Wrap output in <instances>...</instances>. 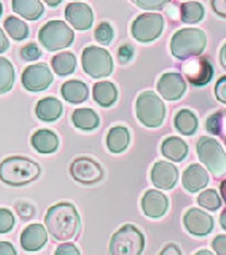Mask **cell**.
I'll return each mask as SVG.
<instances>
[{"instance_id":"45","label":"cell","mask_w":226,"mask_h":255,"mask_svg":"<svg viewBox=\"0 0 226 255\" xmlns=\"http://www.w3.org/2000/svg\"><path fill=\"white\" fill-rule=\"evenodd\" d=\"M0 255H18L10 242H0Z\"/></svg>"},{"instance_id":"44","label":"cell","mask_w":226,"mask_h":255,"mask_svg":"<svg viewBox=\"0 0 226 255\" xmlns=\"http://www.w3.org/2000/svg\"><path fill=\"white\" fill-rule=\"evenodd\" d=\"M158 255H183L182 250L179 249V246L175 243H168L167 246L162 247V250L160 251Z\"/></svg>"},{"instance_id":"47","label":"cell","mask_w":226,"mask_h":255,"mask_svg":"<svg viewBox=\"0 0 226 255\" xmlns=\"http://www.w3.org/2000/svg\"><path fill=\"white\" fill-rule=\"evenodd\" d=\"M220 61H221V65L226 69V42L222 46L221 52H220Z\"/></svg>"},{"instance_id":"39","label":"cell","mask_w":226,"mask_h":255,"mask_svg":"<svg viewBox=\"0 0 226 255\" xmlns=\"http://www.w3.org/2000/svg\"><path fill=\"white\" fill-rule=\"evenodd\" d=\"M214 94H216V98L220 102L226 105V76H222V78L218 79L216 87H214Z\"/></svg>"},{"instance_id":"22","label":"cell","mask_w":226,"mask_h":255,"mask_svg":"<svg viewBox=\"0 0 226 255\" xmlns=\"http://www.w3.org/2000/svg\"><path fill=\"white\" fill-rule=\"evenodd\" d=\"M106 144L111 153H122L123 151H126L130 144V133L128 128L122 125L111 128L107 133Z\"/></svg>"},{"instance_id":"21","label":"cell","mask_w":226,"mask_h":255,"mask_svg":"<svg viewBox=\"0 0 226 255\" xmlns=\"http://www.w3.org/2000/svg\"><path fill=\"white\" fill-rule=\"evenodd\" d=\"M63 114V103L57 98L46 97L38 101L35 106V116L45 123H53Z\"/></svg>"},{"instance_id":"28","label":"cell","mask_w":226,"mask_h":255,"mask_svg":"<svg viewBox=\"0 0 226 255\" xmlns=\"http://www.w3.org/2000/svg\"><path fill=\"white\" fill-rule=\"evenodd\" d=\"M72 123L75 124V127L84 130V132H89L99 127L100 124V118L96 114V112H93L92 109H76L72 113Z\"/></svg>"},{"instance_id":"10","label":"cell","mask_w":226,"mask_h":255,"mask_svg":"<svg viewBox=\"0 0 226 255\" xmlns=\"http://www.w3.org/2000/svg\"><path fill=\"white\" fill-rule=\"evenodd\" d=\"M69 174L81 185H95L104 178L102 166L91 157H76L69 166Z\"/></svg>"},{"instance_id":"46","label":"cell","mask_w":226,"mask_h":255,"mask_svg":"<svg viewBox=\"0 0 226 255\" xmlns=\"http://www.w3.org/2000/svg\"><path fill=\"white\" fill-rule=\"evenodd\" d=\"M8 46H10V42H8L7 37H5L4 31L0 29V54L4 53L5 50L8 49Z\"/></svg>"},{"instance_id":"49","label":"cell","mask_w":226,"mask_h":255,"mask_svg":"<svg viewBox=\"0 0 226 255\" xmlns=\"http://www.w3.org/2000/svg\"><path fill=\"white\" fill-rule=\"evenodd\" d=\"M221 196H222V200L226 202V178L224 181L221 182Z\"/></svg>"},{"instance_id":"48","label":"cell","mask_w":226,"mask_h":255,"mask_svg":"<svg viewBox=\"0 0 226 255\" xmlns=\"http://www.w3.org/2000/svg\"><path fill=\"white\" fill-rule=\"evenodd\" d=\"M220 224H221L222 230L226 231V208L222 211L221 216H220Z\"/></svg>"},{"instance_id":"54","label":"cell","mask_w":226,"mask_h":255,"mask_svg":"<svg viewBox=\"0 0 226 255\" xmlns=\"http://www.w3.org/2000/svg\"><path fill=\"white\" fill-rule=\"evenodd\" d=\"M225 114H226V110H225Z\"/></svg>"},{"instance_id":"12","label":"cell","mask_w":226,"mask_h":255,"mask_svg":"<svg viewBox=\"0 0 226 255\" xmlns=\"http://www.w3.org/2000/svg\"><path fill=\"white\" fill-rule=\"evenodd\" d=\"M183 72L192 86L202 87L210 83L214 75V67L207 57H199V59L187 61L183 65Z\"/></svg>"},{"instance_id":"24","label":"cell","mask_w":226,"mask_h":255,"mask_svg":"<svg viewBox=\"0 0 226 255\" xmlns=\"http://www.w3.org/2000/svg\"><path fill=\"white\" fill-rule=\"evenodd\" d=\"M93 101L102 108H110L118 99V89L111 82H99L92 87Z\"/></svg>"},{"instance_id":"38","label":"cell","mask_w":226,"mask_h":255,"mask_svg":"<svg viewBox=\"0 0 226 255\" xmlns=\"http://www.w3.org/2000/svg\"><path fill=\"white\" fill-rule=\"evenodd\" d=\"M117 56H118L119 63H121V64H128L130 60L133 59V56H134L133 45L122 44L118 48Z\"/></svg>"},{"instance_id":"11","label":"cell","mask_w":226,"mask_h":255,"mask_svg":"<svg viewBox=\"0 0 226 255\" xmlns=\"http://www.w3.org/2000/svg\"><path fill=\"white\" fill-rule=\"evenodd\" d=\"M53 83V74L44 63L31 64L22 74V84L30 93H41Z\"/></svg>"},{"instance_id":"35","label":"cell","mask_w":226,"mask_h":255,"mask_svg":"<svg viewBox=\"0 0 226 255\" xmlns=\"http://www.w3.org/2000/svg\"><path fill=\"white\" fill-rule=\"evenodd\" d=\"M15 226V217L7 208H0V235L8 234Z\"/></svg>"},{"instance_id":"19","label":"cell","mask_w":226,"mask_h":255,"mask_svg":"<svg viewBox=\"0 0 226 255\" xmlns=\"http://www.w3.org/2000/svg\"><path fill=\"white\" fill-rule=\"evenodd\" d=\"M182 183L183 187L188 193H198V191L203 190L207 186L209 174L201 164L192 163L183 172Z\"/></svg>"},{"instance_id":"13","label":"cell","mask_w":226,"mask_h":255,"mask_svg":"<svg viewBox=\"0 0 226 255\" xmlns=\"http://www.w3.org/2000/svg\"><path fill=\"white\" fill-rule=\"evenodd\" d=\"M183 224H184V228L188 231V234L198 236V238L207 236L214 230L213 216L198 208H191L186 212V215L183 217Z\"/></svg>"},{"instance_id":"52","label":"cell","mask_w":226,"mask_h":255,"mask_svg":"<svg viewBox=\"0 0 226 255\" xmlns=\"http://www.w3.org/2000/svg\"><path fill=\"white\" fill-rule=\"evenodd\" d=\"M1 14H3V5L0 3V16H1Z\"/></svg>"},{"instance_id":"17","label":"cell","mask_w":226,"mask_h":255,"mask_svg":"<svg viewBox=\"0 0 226 255\" xmlns=\"http://www.w3.org/2000/svg\"><path fill=\"white\" fill-rule=\"evenodd\" d=\"M141 208L144 215L151 219H160L167 213L169 208L167 196L160 190H147L141 198Z\"/></svg>"},{"instance_id":"34","label":"cell","mask_w":226,"mask_h":255,"mask_svg":"<svg viewBox=\"0 0 226 255\" xmlns=\"http://www.w3.org/2000/svg\"><path fill=\"white\" fill-rule=\"evenodd\" d=\"M95 38L99 44L102 45H110L114 38V30L113 26L108 22H100L96 29H95Z\"/></svg>"},{"instance_id":"25","label":"cell","mask_w":226,"mask_h":255,"mask_svg":"<svg viewBox=\"0 0 226 255\" xmlns=\"http://www.w3.org/2000/svg\"><path fill=\"white\" fill-rule=\"evenodd\" d=\"M61 95L67 102L79 105L88 99V87L81 80H68L61 86Z\"/></svg>"},{"instance_id":"30","label":"cell","mask_w":226,"mask_h":255,"mask_svg":"<svg viewBox=\"0 0 226 255\" xmlns=\"http://www.w3.org/2000/svg\"><path fill=\"white\" fill-rule=\"evenodd\" d=\"M180 20L187 25H195L205 18V7L199 1H186L179 8Z\"/></svg>"},{"instance_id":"40","label":"cell","mask_w":226,"mask_h":255,"mask_svg":"<svg viewBox=\"0 0 226 255\" xmlns=\"http://www.w3.org/2000/svg\"><path fill=\"white\" fill-rule=\"evenodd\" d=\"M16 212H18V215H19L22 219H31V217H34V208L27 204V202H19V204H16Z\"/></svg>"},{"instance_id":"6","label":"cell","mask_w":226,"mask_h":255,"mask_svg":"<svg viewBox=\"0 0 226 255\" xmlns=\"http://www.w3.org/2000/svg\"><path fill=\"white\" fill-rule=\"evenodd\" d=\"M197 153L214 178H221L226 174V152L216 138L202 136L197 142Z\"/></svg>"},{"instance_id":"32","label":"cell","mask_w":226,"mask_h":255,"mask_svg":"<svg viewBox=\"0 0 226 255\" xmlns=\"http://www.w3.org/2000/svg\"><path fill=\"white\" fill-rule=\"evenodd\" d=\"M14 82L15 72L12 64L5 57H0V94L11 91Z\"/></svg>"},{"instance_id":"4","label":"cell","mask_w":226,"mask_h":255,"mask_svg":"<svg viewBox=\"0 0 226 255\" xmlns=\"http://www.w3.org/2000/svg\"><path fill=\"white\" fill-rule=\"evenodd\" d=\"M145 249V236L134 224H125L110 239V255H141Z\"/></svg>"},{"instance_id":"27","label":"cell","mask_w":226,"mask_h":255,"mask_svg":"<svg viewBox=\"0 0 226 255\" xmlns=\"http://www.w3.org/2000/svg\"><path fill=\"white\" fill-rule=\"evenodd\" d=\"M173 125L177 132L183 134V136H192L197 132L198 125V117L192 113L188 109H182L180 112H177L175 118H173Z\"/></svg>"},{"instance_id":"3","label":"cell","mask_w":226,"mask_h":255,"mask_svg":"<svg viewBox=\"0 0 226 255\" xmlns=\"http://www.w3.org/2000/svg\"><path fill=\"white\" fill-rule=\"evenodd\" d=\"M207 46V35L198 27H184L177 30L171 38V53L177 60L199 57Z\"/></svg>"},{"instance_id":"2","label":"cell","mask_w":226,"mask_h":255,"mask_svg":"<svg viewBox=\"0 0 226 255\" xmlns=\"http://www.w3.org/2000/svg\"><path fill=\"white\" fill-rule=\"evenodd\" d=\"M41 166L29 157L10 156L0 163V181L8 186H26L40 178Z\"/></svg>"},{"instance_id":"18","label":"cell","mask_w":226,"mask_h":255,"mask_svg":"<svg viewBox=\"0 0 226 255\" xmlns=\"http://www.w3.org/2000/svg\"><path fill=\"white\" fill-rule=\"evenodd\" d=\"M48 242V232L42 224L27 226L20 234V247L25 251H40Z\"/></svg>"},{"instance_id":"7","label":"cell","mask_w":226,"mask_h":255,"mask_svg":"<svg viewBox=\"0 0 226 255\" xmlns=\"http://www.w3.org/2000/svg\"><path fill=\"white\" fill-rule=\"evenodd\" d=\"M38 41L46 50L56 52L74 44L75 33L64 20H49L38 31Z\"/></svg>"},{"instance_id":"29","label":"cell","mask_w":226,"mask_h":255,"mask_svg":"<svg viewBox=\"0 0 226 255\" xmlns=\"http://www.w3.org/2000/svg\"><path fill=\"white\" fill-rule=\"evenodd\" d=\"M50 64L53 67L54 74L59 76H68L74 74L76 69V56L72 52H61L53 56Z\"/></svg>"},{"instance_id":"9","label":"cell","mask_w":226,"mask_h":255,"mask_svg":"<svg viewBox=\"0 0 226 255\" xmlns=\"http://www.w3.org/2000/svg\"><path fill=\"white\" fill-rule=\"evenodd\" d=\"M164 18L157 12H145L138 15L132 23V35L143 44L152 42L161 35Z\"/></svg>"},{"instance_id":"37","label":"cell","mask_w":226,"mask_h":255,"mask_svg":"<svg viewBox=\"0 0 226 255\" xmlns=\"http://www.w3.org/2000/svg\"><path fill=\"white\" fill-rule=\"evenodd\" d=\"M134 4L147 11H157L165 7L171 0H132Z\"/></svg>"},{"instance_id":"14","label":"cell","mask_w":226,"mask_h":255,"mask_svg":"<svg viewBox=\"0 0 226 255\" xmlns=\"http://www.w3.org/2000/svg\"><path fill=\"white\" fill-rule=\"evenodd\" d=\"M187 90L186 80L177 72H165L158 79L157 91L162 99L173 102L182 98Z\"/></svg>"},{"instance_id":"26","label":"cell","mask_w":226,"mask_h":255,"mask_svg":"<svg viewBox=\"0 0 226 255\" xmlns=\"http://www.w3.org/2000/svg\"><path fill=\"white\" fill-rule=\"evenodd\" d=\"M12 11L23 19L37 20L44 14V5L41 0H11Z\"/></svg>"},{"instance_id":"8","label":"cell","mask_w":226,"mask_h":255,"mask_svg":"<svg viewBox=\"0 0 226 255\" xmlns=\"http://www.w3.org/2000/svg\"><path fill=\"white\" fill-rule=\"evenodd\" d=\"M81 65L85 74L93 79L107 78L114 69L113 57L107 50L99 46H87L81 53Z\"/></svg>"},{"instance_id":"43","label":"cell","mask_w":226,"mask_h":255,"mask_svg":"<svg viewBox=\"0 0 226 255\" xmlns=\"http://www.w3.org/2000/svg\"><path fill=\"white\" fill-rule=\"evenodd\" d=\"M212 8L214 14L226 19V0H212Z\"/></svg>"},{"instance_id":"1","label":"cell","mask_w":226,"mask_h":255,"mask_svg":"<svg viewBox=\"0 0 226 255\" xmlns=\"http://www.w3.org/2000/svg\"><path fill=\"white\" fill-rule=\"evenodd\" d=\"M45 227L56 242L75 241L81 232V219L74 204L59 202L46 212Z\"/></svg>"},{"instance_id":"41","label":"cell","mask_w":226,"mask_h":255,"mask_svg":"<svg viewBox=\"0 0 226 255\" xmlns=\"http://www.w3.org/2000/svg\"><path fill=\"white\" fill-rule=\"evenodd\" d=\"M54 255H80V250L72 243H63L56 249Z\"/></svg>"},{"instance_id":"23","label":"cell","mask_w":226,"mask_h":255,"mask_svg":"<svg viewBox=\"0 0 226 255\" xmlns=\"http://www.w3.org/2000/svg\"><path fill=\"white\" fill-rule=\"evenodd\" d=\"M31 145L37 152L54 153L59 148V137L49 129H40L31 136Z\"/></svg>"},{"instance_id":"51","label":"cell","mask_w":226,"mask_h":255,"mask_svg":"<svg viewBox=\"0 0 226 255\" xmlns=\"http://www.w3.org/2000/svg\"><path fill=\"white\" fill-rule=\"evenodd\" d=\"M195 255H214L212 253V251H209V250H199Z\"/></svg>"},{"instance_id":"5","label":"cell","mask_w":226,"mask_h":255,"mask_svg":"<svg viewBox=\"0 0 226 255\" xmlns=\"http://www.w3.org/2000/svg\"><path fill=\"white\" fill-rule=\"evenodd\" d=\"M165 105L161 98L153 91H144L137 97L136 101V114L137 120L145 128L156 129L161 127L165 118Z\"/></svg>"},{"instance_id":"33","label":"cell","mask_w":226,"mask_h":255,"mask_svg":"<svg viewBox=\"0 0 226 255\" xmlns=\"http://www.w3.org/2000/svg\"><path fill=\"white\" fill-rule=\"evenodd\" d=\"M198 204L205 208L207 211L216 212L218 211L222 205L221 197L218 196V193L216 191V189H206L202 193H199L198 196Z\"/></svg>"},{"instance_id":"20","label":"cell","mask_w":226,"mask_h":255,"mask_svg":"<svg viewBox=\"0 0 226 255\" xmlns=\"http://www.w3.org/2000/svg\"><path fill=\"white\" fill-rule=\"evenodd\" d=\"M161 153L168 160L176 163L183 162L188 155V145L183 138L177 136H169L164 138V141L161 142Z\"/></svg>"},{"instance_id":"31","label":"cell","mask_w":226,"mask_h":255,"mask_svg":"<svg viewBox=\"0 0 226 255\" xmlns=\"http://www.w3.org/2000/svg\"><path fill=\"white\" fill-rule=\"evenodd\" d=\"M4 29L14 41H23L30 34L29 26L16 16H8L4 20Z\"/></svg>"},{"instance_id":"53","label":"cell","mask_w":226,"mask_h":255,"mask_svg":"<svg viewBox=\"0 0 226 255\" xmlns=\"http://www.w3.org/2000/svg\"><path fill=\"white\" fill-rule=\"evenodd\" d=\"M224 142H225V148H226V137H224Z\"/></svg>"},{"instance_id":"50","label":"cell","mask_w":226,"mask_h":255,"mask_svg":"<svg viewBox=\"0 0 226 255\" xmlns=\"http://www.w3.org/2000/svg\"><path fill=\"white\" fill-rule=\"evenodd\" d=\"M45 3H46V4L49 5V7H57V5H60L61 4V1H63V0H44Z\"/></svg>"},{"instance_id":"42","label":"cell","mask_w":226,"mask_h":255,"mask_svg":"<svg viewBox=\"0 0 226 255\" xmlns=\"http://www.w3.org/2000/svg\"><path fill=\"white\" fill-rule=\"evenodd\" d=\"M213 250L217 255H226V235H217L213 241Z\"/></svg>"},{"instance_id":"36","label":"cell","mask_w":226,"mask_h":255,"mask_svg":"<svg viewBox=\"0 0 226 255\" xmlns=\"http://www.w3.org/2000/svg\"><path fill=\"white\" fill-rule=\"evenodd\" d=\"M42 56V52L35 42H29L20 49V57L25 61H35Z\"/></svg>"},{"instance_id":"15","label":"cell","mask_w":226,"mask_h":255,"mask_svg":"<svg viewBox=\"0 0 226 255\" xmlns=\"http://www.w3.org/2000/svg\"><path fill=\"white\" fill-rule=\"evenodd\" d=\"M151 179L153 185L160 190H171L179 179V171L172 163L158 160L153 164Z\"/></svg>"},{"instance_id":"16","label":"cell","mask_w":226,"mask_h":255,"mask_svg":"<svg viewBox=\"0 0 226 255\" xmlns=\"http://www.w3.org/2000/svg\"><path fill=\"white\" fill-rule=\"evenodd\" d=\"M65 19L68 20L75 30L85 31L92 27L93 12L88 4L84 3H69L65 8Z\"/></svg>"}]
</instances>
